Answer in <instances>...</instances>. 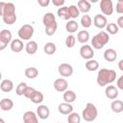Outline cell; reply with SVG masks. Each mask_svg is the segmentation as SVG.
I'll return each instance as SVG.
<instances>
[{"instance_id":"74e56055","label":"cell","mask_w":123,"mask_h":123,"mask_svg":"<svg viewBox=\"0 0 123 123\" xmlns=\"http://www.w3.org/2000/svg\"><path fill=\"white\" fill-rule=\"evenodd\" d=\"M57 28H58V23H56V24H53V25H51V26H48V27H45V29H44V31H45V34H46L47 36H53V35L56 33V31H57Z\"/></svg>"},{"instance_id":"cb8c5ba5","label":"cell","mask_w":123,"mask_h":123,"mask_svg":"<svg viewBox=\"0 0 123 123\" xmlns=\"http://www.w3.org/2000/svg\"><path fill=\"white\" fill-rule=\"evenodd\" d=\"M111 109L115 113H120L123 111V102L121 100H114L111 104Z\"/></svg>"},{"instance_id":"1f68e13d","label":"cell","mask_w":123,"mask_h":123,"mask_svg":"<svg viewBox=\"0 0 123 123\" xmlns=\"http://www.w3.org/2000/svg\"><path fill=\"white\" fill-rule=\"evenodd\" d=\"M106 30H107V33L110 35H116L119 31V27L117 26L116 23H108Z\"/></svg>"},{"instance_id":"4dcf8cb0","label":"cell","mask_w":123,"mask_h":123,"mask_svg":"<svg viewBox=\"0 0 123 123\" xmlns=\"http://www.w3.org/2000/svg\"><path fill=\"white\" fill-rule=\"evenodd\" d=\"M43 99H44L43 93L40 92V91H38V90H37V91L33 94V96L30 98V100H31L34 104H40V103L43 101Z\"/></svg>"},{"instance_id":"ba28073f","label":"cell","mask_w":123,"mask_h":123,"mask_svg":"<svg viewBox=\"0 0 123 123\" xmlns=\"http://www.w3.org/2000/svg\"><path fill=\"white\" fill-rule=\"evenodd\" d=\"M80 55L84 60H91L94 56V51L92 47L88 44H85L80 48Z\"/></svg>"},{"instance_id":"bcb514c9","label":"cell","mask_w":123,"mask_h":123,"mask_svg":"<svg viewBox=\"0 0 123 123\" xmlns=\"http://www.w3.org/2000/svg\"><path fill=\"white\" fill-rule=\"evenodd\" d=\"M0 123H5V121H4V119H3V118H1V119H0Z\"/></svg>"},{"instance_id":"8d00e7d4","label":"cell","mask_w":123,"mask_h":123,"mask_svg":"<svg viewBox=\"0 0 123 123\" xmlns=\"http://www.w3.org/2000/svg\"><path fill=\"white\" fill-rule=\"evenodd\" d=\"M75 43H76V37L73 35H69V36L66 37V38H65V45H66L67 48L74 47Z\"/></svg>"},{"instance_id":"2e32d148","label":"cell","mask_w":123,"mask_h":123,"mask_svg":"<svg viewBox=\"0 0 123 123\" xmlns=\"http://www.w3.org/2000/svg\"><path fill=\"white\" fill-rule=\"evenodd\" d=\"M58 111L62 114H70L71 112H73V106L69 103L63 102L58 106Z\"/></svg>"},{"instance_id":"f6af8a7d","label":"cell","mask_w":123,"mask_h":123,"mask_svg":"<svg viewBox=\"0 0 123 123\" xmlns=\"http://www.w3.org/2000/svg\"><path fill=\"white\" fill-rule=\"evenodd\" d=\"M118 68H119L121 71H123V60H121V61L118 62Z\"/></svg>"},{"instance_id":"ee69618b","label":"cell","mask_w":123,"mask_h":123,"mask_svg":"<svg viewBox=\"0 0 123 123\" xmlns=\"http://www.w3.org/2000/svg\"><path fill=\"white\" fill-rule=\"evenodd\" d=\"M116 24H117V26H118L119 28H122V29H123V15H121V16H119V17L117 18Z\"/></svg>"},{"instance_id":"4fadbf2b","label":"cell","mask_w":123,"mask_h":123,"mask_svg":"<svg viewBox=\"0 0 123 123\" xmlns=\"http://www.w3.org/2000/svg\"><path fill=\"white\" fill-rule=\"evenodd\" d=\"M23 122L24 123H38L37 115L32 111H27L23 114Z\"/></svg>"},{"instance_id":"277c9868","label":"cell","mask_w":123,"mask_h":123,"mask_svg":"<svg viewBox=\"0 0 123 123\" xmlns=\"http://www.w3.org/2000/svg\"><path fill=\"white\" fill-rule=\"evenodd\" d=\"M97 115H98V111L95 105L92 103H87L82 112L83 119L87 122H92L96 119Z\"/></svg>"},{"instance_id":"52a82bcc","label":"cell","mask_w":123,"mask_h":123,"mask_svg":"<svg viewBox=\"0 0 123 123\" xmlns=\"http://www.w3.org/2000/svg\"><path fill=\"white\" fill-rule=\"evenodd\" d=\"M100 9L103 14L111 15L113 12V4L111 0H101L100 2Z\"/></svg>"},{"instance_id":"4316f807","label":"cell","mask_w":123,"mask_h":123,"mask_svg":"<svg viewBox=\"0 0 123 123\" xmlns=\"http://www.w3.org/2000/svg\"><path fill=\"white\" fill-rule=\"evenodd\" d=\"M77 39L80 43H86L88 41L89 39V33L86 30H83V31H80L77 35Z\"/></svg>"},{"instance_id":"e575fe53","label":"cell","mask_w":123,"mask_h":123,"mask_svg":"<svg viewBox=\"0 0 123 123\" xmlns=\"http://www.w3.org/2000/svg\"><path fill=\"white\" fill-rule=\"evenodd\" d=\"M67 122L68 123H80L81 122V116L77 112H74L73 111L70 114H68Z\"/></svg>"},{"instance_id":"3957f363","label":"cell","mask_w":123,"mask_h":123,"mask_svg":"<svg viewBox=\"0 0 123 123\" xmlns=\"http://www.w3.org/2000/svg\"><path fill=\"white\" fill-rule=\"evenodd\" d=\"M109 40H110L109 34L105 31H101L98 34H96L94 37H92L91 45L95 49H101L109 42Z\"/></svg>"},{"instance_id":"83f0119b","label":"cell","mask_w":123,"mask_h":123,"mask_svg":"<svg viewBox=\"0 0 123 123\" xmlns=\"http://www.w3.org/2000/svg\"><path fill=\"white\" fill-rule=\"evenodd\" d=\"M57 50V46L53 42H47L43 46V51L47 55H53Z\"/></svg>"},{"instance_id":"7a4b0ae2","label":"cell","mask_w":123,"mask_h":123,"mask_svg":"<svg viewBox=\"0 0 123 123\" xmlns=\"http://www.w3.org/2000/svg\"><path fill=\"white\" fill-rule=\"evenodd\" d=\"M2 19L5 24L12 25L15 23L16 21V14H15V7L13 3L8 2L5 3L3 8V13H2Z\"/></svg>"},{"instance_id":"9c48e42d","label":"cell","mask_w":123,"mask_h":123,"mask_svg":"<svg viewBox=\"0 0 123 123\" xmlns=\"http://www.w3.org/2000/svg\"><path fill=\"white\" fill-rule=\"evenodd\" d=\"M58 71H59L60 75L62 77H70L73 74V67L71 64L63 62V63H61L59 65Z\"/></svg>"},{"instance_id":"ab89813d","label":"cell","mask_w":123,"mask_h":123,"mask_svg":"<svg viewBox=\"0 0 123 123\" xmlns=\"http://www.w3.org/2000/svg\"><path fill=\"white\" fill-rule=\"evenodd\" d=\"M115 11H116L117 13L123 14V0H118V2L116 3Z\"/></svg>"},{"instance_id":"44dd1931","label":"cell","mask_w":123,"mask_h":123,"mask_svg":"<svg viewBox=\"0 0 123 123\" xmlns=\"http://www.w3.org/2000/svg\"><path fill=\"white\" fill-rule=\"evenodd\" d=\"M57 14L59 15L60 18L63 19V20H69V18H71L70 13H69L68 7H65V6L59 8L58 11H57Z\"/></svg>"},{"instance_id":"ac0fdd59","label":"cell","mask_w":123,"mask_h":123,"mask_svg":"<svg viewBox=\"0 0 123 123\" xmlns=\"http://www.w3.org/2000/svg\"><path fill=\"white\" fill-rule=\"evenodd\" d=\"M23 47H24V44L22 42L21 39L19 38H15V39H12V41L11 42V50L14 53H19L23 50Z\"/></svg>"},{"instance_id":"8fae6325","label":"cell","mask_w":123,"mask_h":123,"mask_svg":"<svg viewBox=\"0 0 123 123\" xmlns=\"http://www.w3.org/2000/svg\"><path fill=\"white\" fill-rule=\"evenodd\" d=\"M93 24L95 25V27H97L99 29H103V28H106L107 27L108 20H107V18H106L105 15L98 13L93 18Z\"/></svg>"},{"instance_id":"ffe728a7","label":"cell","mask_w":123,"mask_h":123,"mask_svg":"<svg viewBox=\"0 0 123 123\" xmlns=\"http://www.w3.org/2000/svg\"><path fill=\"white\" fill-rule=\"evenodd\" d=\"M117 58V53L114 49L112 48H109L107 50H105L104 52V59L107 62H114Z\"/></svg>"},{"instance_id":"d4e9b609","label":"cell","mask_w":123,"mask_h":123,"mask_svg":"<svg viewBox=\"0 0 123 123\" xmlns=\"http://www.w3.org/2000/svg\"><path fill=\"white\" fill-rule=\"evenodd\" d=\"M78 28H79V24L75 20H68L65 24V30L70 34L77 32Z\"/></svg>"},{"instance_id":"60d3db41","label":"cell","mask_w":123,"mask_h":123,"mask_svg":"<svg viewBox=\"0 0 123 123\" xmlns=\"http://www.w3.org/2000/svg\"><path fill=\"white\" fill-rule=\"evenodd\" d=\"M116 86H117V88H119V89L123 90V75H121V76L117 79Z\"/></svg>"},{"instance_id":"d590c367","label":"cell","mask_w":123,"mask_h":123,"mask_svg":"<svg viewBox=\"0 0 123 123\" xmlns=\"http://www.w3.org/2000/svg\"><path fill=\"white\" fill-rule=\"evenodd\" d=\"M68 10H69V13H70V16L71 18H77L79 15H80V11L78 9L77 6L75 5H70L68 7Z\"/></svg>"},{"instance_id":"7bdbcfd3","label":"cell","mask_w":123,"mask_h":123,"mask_svg":"<svg viewBox=\"0 0 123 123\" xmlns=\"http://www.w3.org/2000/svg\"><path fill=\"white\" fill-rule=\"evenodd\" d=\"M37 3L41 7H47L50 4V0H37Z\"/></svg>"},{"instance_id":"30bf717a","label":"cell","mask_w":123,"mask_h":123,"mask_svg":"<svg viewBox=\"0 0 123 123\" xmlns=\"http://www.w3.org/2000/svg\"><path fill=\"white\" fill-rule=\"evenodd\" d=\"M68 87V83L65 79L63 78H59L57 80H55L54 82V88L58 91V92H64L67 90Z\"/></svg>"},{"instance_id":"7c38bea8","label":"cell","mask_w":123,"mask_h":123,"mask_svg":"<svg viewBox=\"0 0 123 123\" xmlns=\"http://www.w3.org/2000/svg\"><path fill=\"white\" fill-rule=\"evenodd\" d=\"M37 115L40 119H47L50 115V110L46 105H39L37 109Z\"/></svg>"},{"instance_id":"e0dca14e","label":"cell","mask_w":123,"mask_h":123,"mask_svg":"<svg viewBox=\"0 0 123 123\" xmlns=\"http://www.w3.org/2000/svg\"><path fill=\"white\" fill-rule=\"evenodd\" d=\"M77 7H78L80 12H84L85 14H86L90 11L91 4L87 0H79L78 4H77Z\"/></svg>"},{"instance_id":"9a60e30c","label":"cell","mask_w":123,"mask_h":123,"mask_svg":"<svg viewBox=\"0 0 123 123\" xmlns=\"http://www.w3.org/2000/svg\"><path fill=\"white\" fill-rule=\"evenodd\" d=\"M105 94H106V96L109 99L114 100L118 96V89L114 86H111H111H108L106 87V89H105Z\"/></svg>"},{"instance_id":"f546056e","label":"cell","mask_w":123,"mask_h":123,"mask_svg":"<svg viewBox=\"0 0 123 123\" xmlns=\"http://www.w3.org/2000/svg\"><path fill=\"white\" fill-rule=\"evenodd\" d=\"M24 73H25V76L27 78H29V79H35L38 75V70L36 67L31 66V67H27L25 69V72Z\"/></svg>"},{"instance_id":"8992f818","label":"cell","mask_w":123,"mask_h":123,"mask_svg":"<svg viewBox=\"0 0 123 123\" xmlns=\"http://www.w3.org/2000/svg\"><path fill=\"white\" fill-rule=\"evenodd\" d=\"M12 35L11 33L10 30H7V29H4L0 32V50H4L7 45L12 42Z\"/></svg>"},{"instance_id":"f1b7e54d","label":"cell","mask_w":123,"mask_h":123,"mask_svg":"<svg viewBox=\"0 0 123 123\" xmlns=\"http://www.w3.org/2000/svg\"><path fill=\"white\" fill-rule=\"evenodd\" d=\"M85 66H86V68L88 71H95V70L98 69L99 63H98V62H97L96 60L91 59V60H88L87 62H86Z\"/></svg>"},{"instance_id":"484cf974","label":"cell","mask_w":123,"mask_h":123,"mask_svg":"<svg viewBox=\"0 0 123 123\" xmlns=\"http://www.w3.org/2000/svg\"><path fill=\"white\" fill-rule=\"evenodd\" d=\"M63 100L66 103H73L76 100V93L73 90H66L63 92Z\"/></svg>"},{"instance_id":"d6986e66","label":"cell","mask_w":123,"mask_h":123,"mask_svg":"<svg viewBox=\"0 0 123 123\" xmlns=\"http://www.w3.org/2000/svg\"><path fill=\"white\" fill-rule=\"evenodd\" d=\"M0 108L4 111H11L13 108V102H12V100L10 99V98H3L0 101Z\"/></svg>"},{"instance_id":"7402d4cb","label":"cell","mask_w":123,"mask_h":123,"mask_svg":"<svg viewBox=\"0 0 123 123\" xmlns=\"http://www.w3.org/2000/svg\"><path fill=\"white\" fill-rule=\"evenodd\" d=\"M0 88L3 92H10L13 89V83L9 79H5L0 84Z\"/></svg>"},{"instance_id":"603a6c76","label":"cell","mask_w":123,"mask_h":123,"mask_svg":"<svg viewBox=\"0 0 123 123\" xmlns=\"http://www.w3.org/2000/svg\"><path fill=\"white\" fill-rule=\"evenodd\" d=\"M25 50L29 55H34L37 51V43L35 40H30L25 45Z\"/></svg>"},{"instance_id":"836d02e7","label":"cell","mask_w":123,"mask_h":123,"mask_svg":"<svg viewBox=\"0 0 123 123\" xmlns=\"http://www.w3.org/2000/svg\"><path fill=\"white\" fill-rule=\"evenodd\" d=\"M27 86H27V84H26L25 82H21V83H19V84L17 85L16 88H15V93H16V95H18V96H22V95H24V92H25Z\"/></svg>"},{"instance_id":"5bb4252c","label":"cell","mask_w":123,"mask_h":123,"mask_svg":"<svg viewBox=\"0 0 123 123\" xmlns=\"http://www.w3.org/2000/svg\"><path fill=\"white\" fill-rule=\"evenodd\" d=\"M42 23H43L44 27H48L53 24H56L57 21H56V17L54 15V13H52V12L44 13V15L42 17Z\"/></svg>"},{"instance_id":"7dc6e473","label":"cell","mask_w":123,"mask_h":123,"mask_svg":"<svg viewBox=\"0 0 123 123\" xmlns=\"http://www.w3.org/2000/svg\"><path fill=\"white\" fill-rule=\"evenodd\" d=\"M57 123H61V122H57Z\"/></svg>"},{"instance_id":"b9f144b4","label":"cell","mask_w":123,"mask_h":123,"mask_svg":"<svg viewBox=\"0 0 123 123\" xmlns=\"http://www.w3.org/2000/svg\"><path fill=\"white\" fill-rule=\"evenodd\" d=\"M64 0H53L52 1V3H53V5L54 6H56V7H63V5H64Z\"/></svg>"},{"instance_id":"6da1fadb","label":"cell","mask_w":123,"mask_h":123,"mask_svg":"<svg viewBox=\"0 0 123 123\" xmlns=\"http://www.w3.org/2000/svg\"><path fill=\"white\" fill-rule=\"evenodd\" d=\"M115 78H116V72L114 70L102 68L99 70V72L97 74L96 82L100 86H105L114 82Z\"/></svg>"},{"instance_id":"d6a6232c","label":"cell","mask_w":123,"mask_h":123,"mask_svg":"<svg viewBox=\"0 0 123 123\" xmlns=\"http://www.w3.org/2000/svg\"><path fill=\"white\" fill-rule=\"evenodd\" d=\"M92 23V19L88 14H84L81 18V25L84 28H89L91 26Z\"/></svg>"},{"instance_id":"5b68a950","label":"cell","mask_w":123,"mask_h":123,"mask_svg":"<svg viewBox=\"0 0 123 123\" xmlns=\"http://www.w3.org/2000/svg\"><path fill=\"white\" fill-rule=\"evenodd\" d=\"M18 37L23 40H29L34 36V27L30 24H24L18 30Z\"/></svg>"},{"instance_id":"f35d334b","label":"cell","mask_w":123,"mask_h":123,"mask_svg":"<svg viewBox=\"0 0 123 123\" xmlns=\"http://www.w3.org/2000/svg\"><path fill=\"white\" fill-rule=\"evenodd\" d=\"M36 91H37V90H36L34 87H32V86H27V88H26V90H25V92H24V96H25L26 98L30 99Z\"/></svg>"}]
</instances>
